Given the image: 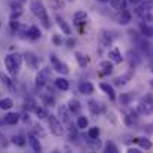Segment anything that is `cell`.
I'll use <instances>...</instances> for the list:
<instances>
[{
  "label": "cell",
  "mask_w": 153,
  "mask_h": 153,
  "mask_svg": "<svg viewBox=\"0 0 153 153\" xmlns=\"http://www.w3.org/2000/svg\"><path fill=\"white\" fill-rule=\"evenodd\" d=\"M19 1H21V3H24V1H27V0H19Z\"/></svg>",
  "instance_id": "7dc6e473"
},
{
  "label": "cell",
  "mask_w": 153,
  "mask_h": 153,
  "mask_svg": "<svg viewBox=\"0 0 153 153\" xmlns=\"http://www.w3.org/2000/svg\"><path fill=\"white\" fill-rule=\"evenodd\" d=\"M10 9L13 12H21V1L16 0V1H10Z\"/></svg>",
  "instance_id": "74e56055"
},
{
  "label": "cell",
  "mask_w": 153,
  "mask_h": 153,
  "mask_svg": "<svg viewBox=\"0 0 153 153\" xmlns=\"http://www.w3.org/2000/svg\"><path fill=\"white\" fill-rule=\"evenodd\" d=\"M100 88H101L102 91L108 95V98L111 100V101H114L116 100V94H114V89H113V86H110L108 83H105V82H102L100 83Z\"/></svg>",
  "instance_id": "7402d4cb"
},
{
  "label": "cell",
  "mask_w": 153,
  "mask_h": 153,
  "mask_svg": "<svg viewBox=\"0 0 153 153\" xmlns=\"http://www.w3.org/2000/svg\"><path fill=\"white\" fill-rule=\"evenodd\" d=\"M86 19H88V13L85 10H77L74 12L73 15V21L76 25H82V24H86Z\"/></svg>",
  "instance_id": "30bf717a"
},
{
  "label": "cell",
  "mask_w": 153,
  "mask_h": 153,
  "mask_svg": "<svg viewBox=\"0 0 153 153\" xmlns=\"http://www.w3.org/2000/svg\"><path fill=\"white\" fill-rule=\"evenodd\" d=\"M88 137H89V138H98V137H100V128H98V126L89 128V131H88Z\"/></svg>",
  "instance_id": "d590c367"
},
{
  "label": "cell",
  "mask_w": 153,
  "mask_h": 153,
  "mask_svg": "<svg viewBox=\"0 0 153 153\" xmlns=\"http://www.w3.org/2000/svg\"><path fill=\"white\" fill-rule=\"evenodd\" d=\"M110 4H111L113 9L122 10V9H125V6H126V0H110Z\"/></svg>",
  "instance_id": "f546056e"
},
{
  "label": "cell",
  "mask_w": 153,
  "mask_h": 153,
  "mask_svg": "<svg viewBox=\"0 0 153 153\" xmlns=\"http://www.w3.org/2000/svg\"><path fill=\"white\" fill-rule=\"evenodd\" d=\"M67 1H70V3H71V1H74V0H67Z\"/></svg>",
  "instance_id": "c3c4849f"
},
{
  "label": "cell",
  "mask_w": 153,
  "mask_h": 153,
  "mask_svg": "<svg viewBox=\"0 0 153 153\" xmlns=\"http://www.w3.org/2000/svg\"><path fill=\"white\" fill-rule=\"evenodd\" d=\"M13 107V100L12 98H1L0 100V110H9Z\"/></svg>",
  "instance_id": "4316f807"
},
{
  "label": "cell",
  "mask_w": 153,
  "mask_h": 153,
  "mask_svg": "<svg viewBox=\"0 0 153 153\" xmlns=\"http://www.w3.org/2000/svg\"><path fill=\"white\" fill-rule=\"evenodd\" d=\"M19 119H21L19 113H7V114L3 116V122L6 125H15V123H18Z\"/></svg>",
  "instance_id": "4fadbf2b"
},
{
  "label": "cell",
  "mask_w": 153,
  "mask_h": 153,
  "mask_svg": "<svg viewBox=\"0 0 153 153\" xmlns=\"http://www.w3.org/2000/svg\"><path fill=\"white\" fill-rule=\"evenodd\" d=\"M140 30H141V34L146 36V37H152L153 36V28L147 24H141L140 25Z\"/></svg>",
  "instance_id": "4dcf8cb0"
},
{
  "label": "cell",
  "mask_w": 153,
  "mask_h": 153,
  "mask_svg": "<svg viewBox=\"0 0 153 153\" xmlns=\"http://www.w3.org/2000/svg\"><path fill=\"white\" fill-rule=\"evenodd\" d=\"M33 134H34L36 137H39V138H45V137H46V132L43 131L42 125H39V123H34V126H33Z\"/></svg>",
  "instance_id": "f1b7e54d"
},
{
  "label": "cell",
  "mask_w": 153,
  "mask_h": 153,
  "mask_svg": "<svg viewBox=\"0 0 153 153\" xmlns=\"http://www.w3.org/2000/svg\"><path fill=\"white\" fill-rule=\"evenodd\" d=\"M68 108H70L71 113H76V114H77V113H80V108H82V107H80V102L77 101V100L71 98V100L68 101Z\"/></svg>",
  "instance_id": "d4e9b609"
},
{
  "label": "cell",
  "mask_w": 153,
  "mask_h": 153,
  "mask_svg": "<svg viewBox=\"0 0 153 153\" xmlns=\"http://www.w3.org/2000/svg\"><path fill=\"white\" fill-rule=\"evenodd\" d=\"M101 141H100V138H89V141H88V147L91 149V150H100L101 149Z\"/></svg>",
  "instance_id": "484cf974"
},
{
  "label": "cell",
  "mask_w": 153,
  "mask_h": 153,
  "mask_svg": "<svg viewBox=\"0 0 153 153\" xmlns=\"http://www.w3.org/2000/svg\"><path fill=\"white\" fill-rule=\"evenodd\" d=\"M79 92L83 95H91L94 92V85L91 82H83L79 85Z\"/></svg>",
  "instance_id": "ac0fdd59"
},
{
  "label": "cell",
  "mask_w": 153,
  "mask_h": 153,
  "mask_svg": "<svg viewBox=\"0 0 153 153\" xmlns=\"http://www.w3.org/2000/svg\"><path fill=\"white\" fill-rule=\"evenodd\" d=\"M49 61H51V67L55 71H58L59 74H68V73H70L68 65H67L65 62H62L55 53H51V55H49Z\"/></svg>",
  "instance_id": "8992f818"
},
{
  "label": "cell",
  "mask_w": 153,
  "mask_h": 153,
  "mask_svg": "<svg viewBox=\"0 0 153 153\" xmlns=\"http://www.w3.org/2000/svg\"><path fill=\"white\" fill-rule=\"evenodd\" d=\"M48 125H49V129H51V134H53L55 137H62L65 129L62 126V122H59V119L53 114H48Z\"/></svg>",
  "instance_id": "277c9868"
},
{
  "label": "cell",
  "mask_w": 153,
  "mask_h": 153,
  "mask_svg": "<svg viewBox=\"0 0 153 153\" xmlns=\"http://www.w3.org/2000/svg\"><path fill=\"white\" fill-rule=\"evenodd\" d=\"M137 111L138 114H153V97L149 95H144L143 98H140V101L137 104Z\"/></svg>",
  "instance_id": "3957f363"
},
{
  "label": "cell",
  "mask_w": 153,
  "mask_h": 153,
  "mask_svg": "<svg viewBox=\"0 0 153 153\" xmlns=\"http://www.w3.org/2000/svg\"><path fill=\"white\" fill-rule=\"evenodd\" d=\"M58 117L62 120V123H70V108L68 105H58Z\"/></svg>",
  "instance_id": "ba28073f"
},
{
  "label": "cell",
  "mask_w": 153,
  "mask_h": 153,
  "mask_svg": "<svg viewBox=\"0 0 153 153\" xmlns=\"http://www.w3.org/2000/svg\"><path fill=\"white\" fill-rule=\"evenodd\" d=\"M134 141H135L141 149H144V150H150L153 147L152 141H150L149 138H146V137H137V138H134Z\"/></svg>",
  "instance_id": "9a60e30c"
},
{
  "label": "cell",
  "mask_w": 153,
  "mask_h": 153,
  "mask_svg": "<svg viewBox=\"0 0 153 153\" xmlns=\"http://www.w3.org/2000/svg\"><path fill=\"white\" fill-rule=\"evenodd\" d=\"M24 61V56L19 55V53H10V55H6L4 58V65L9 71V74L12 77H15L18 73H19V68H21V64Z\"/></svg>",
  "instance_id": "7a4b0ae2"
},
{
  "label": "cell",
  "mask_w": 153,
  "mask_h": 153,
  "mask_svg": "<svg viewBox=\"0 0 153 153\" xmlns=\"http://www.w3.org/2000/svg\"><path fill=\"white\" fill-rule=\"evenodd\" d=\"M0 79L3 80V83L7 86V89H9V91L15 92V83L12 82V79H10L9 76H6V74H3V73H1V74H0Z\"/></svg>",
  "instance_id": "cb8c5ba5"
},
{
  "label": "cell",
  "mask_w": 153,
  "mask_h": 153,
  "mask_svg": "<svg viewBox=\"0 0 153 153\" xmlns=\"http://www.w3.org/2000/svg\"><path fill=\"white\" fill-rule=\"evenodd\" d=\"M98 67H100V71H101L102 74H110V73L113 71V62H111L110 59L101 61Z\"/></svg>",
  "instance_id": "ffe728a7"
},
{
  "label": "cell",
  "mask_w": 153,
  "mask_h": 153,
  "mask_svg": "<svg viewBox=\"0 0 153 153\" xmlns=\"http://www.w3.org/2000/svg\"><path fill=\"white\" fill-rule=\"evenodd\" d=\"M88 123H89V120H88L86 116H79L77 120H76V126H77L79 129H85V128H88Z\"/></svg>",
  "instance_id": "83f0119b"
},
{
  "label": "cell",
  "mask_w": 153,
  "mask_h": 153,
  "mask_svg": "<svg viewBox=\"0 0 153 153\" xmlns=\"http://www.w3.org/2000/svg\"><path fill=\"white\" fill-rule=\"evenodd\" d=\"M40 36H42V33H40V30H39L37 25H31V27L27 28V37L30 40H37Z\"/></svg>",
  "instance_id": "5bb4252c"
},
{
  "label": "cell",
  "mask_w": 153,
  "mask_h": 153,
  "mask_svg": "<svg viewBox=\"0 0 153 153\" xmlns=\"http://www.w3.org/2000/svg\"><path fill=\"white\" fill-rule=\"evenodd\" d=\"M49 79H51V67H45V68L39 70V73L36 74V79H34L36 89H42V88H45Z\"/></svg>",
  "instance_id": "5b68a950"
},
{
  "label": "cell",
  "mask_w": 153,
  "mask_h": 153,
  "mask_svg": "<svg viewBox=\"0 0 153 153\" xmlns=\"http://www.w3.org/2000/svg\"><path fill=\"white\" fill-rule=\"evenodd\" d=\"M0 28H1V21H0Z\"/></svg>",
  "instance_id": "681fc988"
},
{
  "label": "cell",
  "mask_w": 153,
  "mask_h": 153,
  "mask_svg": "<svg viewBox=\"0 0 153 153\" xmlns=\"http://www.w3.org/2000/svg\"><path fill=\"white\" fill-rule=\"evenodd\" d=\"M132 77V73L129 71V73H126V74H123V76H120V77H117L116 79V85H125L126 82H128V79H131Z\"/></svg>",
  "instance_id": "d6a6232c"
},
{
  "label": "cell",
  "mask_w": 153,
  "mask_h": 153,
  "mask_svg": "<svg viewBox=\"0 0 153 153\" xmlns=\"http://www.w3.org/2000/svg\"><path fill=\"white\" fill-rule=\"evenodd\" d=\"M22 56H24V62L27 64V67H30V68H33V70H36V68L39 67V56L36 55V52L25 51Z\"/></svg>",
  "instance_id": "52a82bcc"
},
{
  "label": "cell",
  "mask_w": 153,
  "mask_h": 153,
  "mask_svg": "<svg viewBox=\"0 0 153 153\" xmlns=\"http://www.w3.org/2000/svg\"><path fill=\"white\" fill-rule=\"evenodd\" d=\"M108 59H110L113 64H122L123 56H122V53L119 51V48H113L111 51L108 52Z\"/></svg>",
  "instance_id": "9c48e42d"
},
{
  "label": "cell",
  "mask_w": 153,
  "mask_h": 153,
  "mask_svg": "<svg viewBox=\"0 0 153 153\" xmlns=\"http://www.w3.org/2000/svg\"><path fill=\"white\" fill-rule=\"evenodd\" d=\"M10 28L13 31H19V22L16 19H10Z\"/></svg>",
  "instance_id": "60d3db41"
},
{
  "label": "cell",
  "mask_w": 153,
  "mask_h": 153,
  "mask_svg": "<svg viewBox=\"0 0 153 153\" xmlns=\"http://www.w3.org/2000/svg\"><path fill=\"white\" fill-rule=\"evenodd\" d=\"M88 108H89V111L92 114H100L102 110H104V105H102L101 102L95 101V100H89L88 101Z\"/></svg>",
  "instance_id": "7c38bea8"
},
{
  "label": "cell",
  "mask_w": 153,
  "mask_h": 153,
  "mask_svg": "<svg viewBox=\"0 0 153 153\" xmlns=\"http://www.w3.org/2000/svg\"><path fill=\"white\" fill-rule=\"evenodd\" d=\"M34 113L37 114V117H39V119H46V117H48V111H46L43 107H39V105H36V108H34Z\"/></svg>",
  "instance_id": "836d02e7"
},
{
  "label": "cell",
  "mask_w": 153,
  "mask_h": 153,
  "mask_svg": "<svg viewBox=\"0 0 153 153\" xmlns=\"http://www.w3.org/2000/svg\"><path fill=\"white\" fill-rule=\"evenodd\" d=\"M42 100H43V102H45L46 105H51V107L55 104V100H53L52 95H42Z\"/></svg>",
  "instance_id": "8d00e7d4"
},
{
  "label": "cell",
  "mask_w": 153,
  "mask_h": 153,
  "mask_svg": "<svg viewBox=\"0 0 153 153\" xmlns=\"http://www.w3.org/2000/svg\"><path fill=\"white\" fill-rule=\"evenodd\" d=\"M119 101H120V104H129L131 102V95L129 94H122L120 95V98H119Z\"/></svg>",
  "instance_id": "f35d334b"
},
{
  "label": "cell",
  "mask_w": 153,
  "mask_h": 153,
  "mask_svg": "<svg viewBox=\"0 0 153 153\" xmlns=\"http://www.w3.org/2000/svg\"><path fill=\"white\" fill-rule=\"evenodd\" d=\"M55 19H56L58 27L62 30V33H64V34H67V36H70V34H71V28L68 27V24H67V22H65V21H64V19H62L59 15H56V16H55Z\"/></svg>",
  "instance_id": "e0dca14e"
},
{
  "label": "cell",
  "mask_w": 153,
  "mask_h": 153,
  "mask_svg": "<svg viewBox=\"0 0 153 153\" xmlns=\"http://www.w3.org/2000/svg\"><path fill=\"white\" fill-rule=\"evenodd\" d=\"M22 120H24L25 123H28V122H30V117H28V113H25V114L22 116Z\"/></svg>",
  "instance_id": "ee69618b"
},
{
  "label": "cell",
  "mask_w": 153,
  "mask_h": 153,
  "mask_svg": "<svg viewBox=\"0 0 153 153\" xmlns=\"http://www.w3.org/2000/svg\"><path fill=\"white\" fill-rule=\"evenodd\" d=\"M74 56H76L77 64H79L82 68H86V67H88V64H89V58H88L86 55H83L82 52H74Z\"/></svg>",
  "instance_id": "44dd1931"
},
{
  "label": "cell",
  "mask_w": 153,
  "mask_h": 153,
  "mask_svg": "<svg viewBox=\"0 0 153 153\" xmlns=\"http://www.w3.org/2000/svg\"><path fill=\"white\" fill-rule=\"evenodd\" d=\"M98 40H100V43L102 46H110L113 43V37H111V34L107 30H101V33L98 36Z\"/></svg>",
  "instance_id": "8fae6325"
},
{
  "label": "cell",
  "mask_w": 153,
  "mask_h": 153,
  "mask_svg": "<svg viewBox=\"0 0 153 153\" xmlns=\"http://www.w3.org/2000/svg\"><path fill=\"white\" fill-rule=\"evenodd\" d=\"M129 21H131V12L126 10V9H122L120 15L117 16V22L120 25H126V24H129Z\"/></svg>",
  "instance_id": "2e32d148"
},
{
  "label": "cell",
  "mask_w": 153,
  "mask_h": 153,
  "mask_svg": "<svg viewBox=\"0 0 153 153\" xmlns=\"http://www.w3.org/2000/svg\"><path fill=\"white\" fill-rule=\"evenodd\" d=\"M152 1H153V0H152Z\"/></svg>",
  "instance_id": "f907efd6"
},
{
  "label": "cell",
  "mask_w": 153,
  "mask_h": 153,
  "mask_svg": "<svg viewBox=\"0 0 153 153\" xmlns=\"http://www.w3.org/2000/svg\"><path fill=\"white\" fill-rule=\"evenodd\" d=\"M52 43H53L55 46H61V45H62V39H61V36L53 34V36H52Z\"/></svg>",
  "instance_id": "ab89813d"
},
{
  "label": "cell",
  "mask_w": 153,
  "mask_h": 153,
  "mask_svg": "<svg viewBox=\"0 0 153 153\" xmlns=\"http://www.w3.org/2000/svg\"><path fill=\"white\" fill-rule=\"evenodd\" d=\"M128 1H129L131 4H140V3H141L143 0H128Z\"/></svg>",
  "instance_id": "f6af8a7d"
},
{
  "label": "cell",
  "mask_w": 153,
  "mask_h": 153,
  "mask_svg": "<svg viewBox=\"0 0 153 153\" xmlns=\"http://www.w3.org/2000/svg\"><path fill=\"white\" fill-rule=\"evenodd\" d=\"M30 10H31V13H33L36 18H39V21H42V24H43L45 28H51V19H49L48 10H46V7L43 6L42 0H31V3H30Z\"/></svg>",
  "instance_id": "6da1fadb"
},
{
  "label": "cell",
  "mask_w": 153,
  "mask_h": 153,
  "mask_svg": "<svg viewBox=\"0 0 153 153\" xmlns=\"http://www.w3.org/2000/svg\"><path fill=\"white\" fill-rule=\"evenodd\" d=\"M28 141H30V144H31V149L34 150V152H42V144H40V141H39V137H36L34 134H30L28 135Z\"/></svg>",
  "instance_id": "d6986e66"
},
{
  "label": "cell",
  "mask_w": 153,
  "mask_h": 153,
  "mask_svg": "<svg viewBox=\"0 0 153 153\" xmlns=\"http://www.w3.org/2000/svg\"><path fill=\"white\" fill-rule=\"evenodd\" d=\"M55 86H56L59 91H68L70 83H68V80H67L65 77H58V79L55 80Z\"/></svg>",
  "instance_id": "603a6c76"
},
{
  "label": "cell",
  "mask_w": 153,
  "mask_h": 153,
  "mask_svg": "<svg viewBox=\"0 0 153 153\" xmlns=\"http://www.w3.org/2000/svg\"><path fill=\"white\" fill-rule=\"evenodd\" d=\"M98 1H102V3H105V1H110V0H98Z\"/></svg>",
  "instance_id": "bcb514c9"
},
{
  "label": "cell",
  "mask_w": 153,
  "mask_h": 153,
  "mask_svg": "<svg viewBox=\"0 0 153 153\" xmlns=\"http://www.w3.org/2000/svg\"><path fill=\"white\" fill-rule=\"evenodd\" d=\"M126 152H128V153H141V152H140V149H132V147H129Z\"/></svg>",
  "instance_id": "b9f144b4"
},
{
  "label": "cell",
  "mask_w": 153,
  "mask_h": 153,
  "mask_svg": "<svg viewBox=\"0 0 153 153\" xmlns=\"http://www.w3.org/2000/svg\"><path fill=\"white\" fill-rule=\"evenodd\" d=\"M104 150L105 152H110V153H119V149L116 147V144L113 141H107L104 144Z\"/></svg>",
  "instance_id": "1f68e13d"
},
{
  "label": "cell",
  "mask_w": 153,
  "mask_h": 153,
  "mask_svg": "<svg viewBox=\"0 0 153 153\" xmlns=\"http://www.w3.org/2000/svg\"><path fill=\"white\" fill-rule=\"evenodd\" d=\"M67 46H68V48H73V46H74V40H73V39H68V40H67Z\"/></svg>",
  "instance_id": "7bdbcfd3"
},
{
  "label": "cell",
  "mask_w": 153,
  "mask_h": 153,
  "mask_svg": "<svg viewBox=\"0 0 153 153\" xmlns=\"http://www.w3.org/2000/svg\"><path fill=\"white\" fill-rule=\"evenodd\" d=\"M12 143L16 144V146H19V147H22V146L25 144V138H24L22 135H13V137H12Z\"/></svg>",
  "instance_id": "e575fe53"
}]
</instances>
